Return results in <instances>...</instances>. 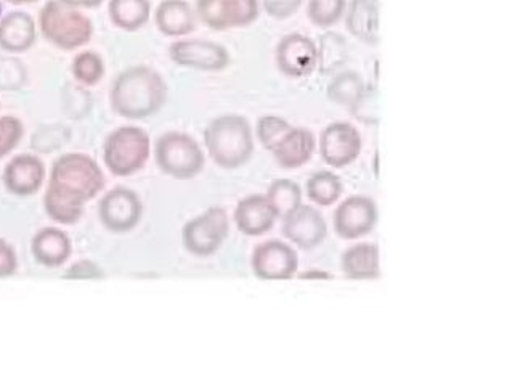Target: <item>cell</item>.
Returning a JSON list of instances; mask_svg holds the SVG:
<instances>
[{
    "label": "cell",
    "mask_w": 512,
    "mask_h": 384,
    "mask_svg": "<svg viewBox=\"0 0 512 384\" xmlns=\"http://www.w3.org/2000/svg\"><path fill=\"white\" fill-rule=\"evenodd\" d=\"M105 185V172L92 156L79 152L58 156L49 172L45 213L57 224H78L87 203L97 198Z\"/></svg>",
    "instance_id": "obj_1"
},
{
    "label": "cell",
    "mask_w": 512,
    "mask_h": 384,
    "mask_svg": "<svg viewBox=\"0 0 512 384\" xmlns=\"http://www.w3.org/2000/svg\"><path fill=\"white\" fill-rule=\"evenodd\" d=\"M169 97L163 74L147 65H135L114 78L110 103L116 115L132 121L151 118L161 111Z\"/></svg>",
    "instance_id": "obj_2"
},
{
    "label": "cell",
    "mask_w": 512,
    "mask_h": 384,
    "mask_svg": "<svg viewBox=\"0 0 512 384\" xmlns=\"http://www.w3.org/2000/svg\"><path fill=\"white\" fill-rule=\"evenodd\" d=\"M204 145L219 168L233 171L243 168L254 155V132L244 116H217L204 131Z\"/></svg>",
    "instance_id": "obj_3"
},
{
    "label": "cell",
    "mask_w": 512,
    "mask_h": 384,
    "mask_svg": "<svg viewBox=\"0 0 512 384\" xmlns=\"http://www.w3.org/2000/svg\"><path fill=\"white\" fill-rule=\"evenodd\" d=\"M37 29L45 41L65 52L82 49L95 34L94 21L61 0L45 2L37 18Z\"/></svg>",
    "instance_id": "obj_4"
},
{
    "label": "cell",
    "mask_w": 512,
    "mask_h": 384,
    "mask_svg": "<svg viewBox=\"0 0 512 384\" xmlns=\"http://www.w3.org/2000/svg\"><path fill=\"white\" fill-rule=\"evenodd\" d=\"M151 156V139L139 126L116 127L103 142V163L116 177H131L147 166Z\"/></svg>",
    "instance_id": "obj_5"
},
{
    "label": "cell",
    "mask_w": 512,
    "mask_h": 384,
    "mask_svg": "<svg viewBox=\"0 0 512 384\" xmlns=\"http://www.w3.org/2000/svg\"><path fill=\"white\" fill-rule=\"evenodd\" d=\"M155 160L166 176L190 180L203 171L206 155L200 143L190 134L169 131L156 140Z\"/></svg>",
    "instance_id": "obj_6"
},
{
    "label": "cell",
    "mask_w": 512,
    "mask_h": 384,
    "mask_svg": "<svg viewBox=\"0 0 512 384\" xmlns=\"http://www.w3.org/2000/svg\"><path fill=\"white\" fill-rule=\"evenodd\" d=\"M230 233V217L220 206H211L193 217L182 230L185 250L196 258H209L222 248Z\"/></svg>",
    "instance_id": "obj_7"
},
{
    "label": "cell",
    "mask_w": 512,
    "mask_h": 384,
    "mask_svg": "<svg viewBox=\"0 0 512 384\" xmlns=\"http://www.w3.org/2000/svg\"><path fill=\"white\" fill-rule=\"evenodd\" d=\"M196 17L212 31L248 28L261 15L259 0H196Z\"/></svg>",
    "instance_id": "obj_8"
},
{
    "label": "cell",
    "mask_w": 512,
    "mask_h": 384,
    "mask_svg": "<svg viewBox=\"0 0 512 384\" xmlns=\"http://www.w3.org/2000/svg\"><path fill=\"white\" fill-rule=\"evenodd\" d=\"M142 216V198L124 185L108 190L98 203L100 222L111 233L131 232L142 221Z\"/></svg>",
    "instance_id": "obj_9"
},
{
    "label": "cell",
    "mask_w": 512,
    "mask_h": 384,
    "mask_svg": "<svg viewBox=\"0 0 512 384\" xmlns=\"http://www.w3.org/2000/svg\"><path fill=\"white\" fill-rule=\"evenodd\" d=\"M169 58L180 68L206 73L224 71L232 62L224 45L206 39H180L172 42Z\"/></svg>",
    "instance_id": "obj_10"
},
{
    "label": "cell",
    "mask_w": 512,
    "mask_h": 384,
    "mask_svg": "<svg viewBox=\"0 0 512 384\" xmlns=\"http://www.w3.org/2000/svg\"><path fill=\"white\" fill-rule=\"evenodd\" d=\"M252 272L267 282L289 280L297 275L299 258L296 250L281 240H267L259 243L252 251Z\"/></svg>",
    "instance_id": "obj_11"
},
{
    "label": "cell",
    "mask_w": 512,
    "mask_h": 384,
    "mask_svg": "<svg viewBox=\"0 0 512 384\" xmlns=\"http://www.w3.org/2000/svg\"><path fill=\"white\" fill-rule=\"evenodd\" d=\"M362 135L354 124H330L320 135V155L328 166L334 169L347 168L357 161L362 153Z\"/></svg>",
    "instance_id": "obj_12"
},
{
    "label": "cell",
    "mask_w": 512,
    "mask_h": 384,
    "mask_svg": "<svg viewBox=\"0 0 512 384\" xmlns=\"http://www.w3.org/2000/svg\"><path fill=\"white\" fill-rule=\"evenodd\" d=\"M275 60L286 78H307L317 71V44L305 34H286L278 42Z\"/></svg>",
    "instance_id": "obj_13"
},
{
    "label": "cell",
    "mask_w": 512,
    "mask_h": 384,
    "mask_svg": "<svg viewBox=\"0 0 512 384\" xmlns=\"http://www.w3.org/2000/svg\"><path fill=\"white\" fill-rule=\"evenodd\" d=\"M45 179H47V169L44 161L31 153L13 156L2 172L5 190L18 198L33 197L41 192Z\"/></svg>",
    "instance_id": "obj_14"
},
{
    "label": "cell",
    "mask_w": 512,
    "mask_h": 384,
    "mask_svg": "<svg viewBox=\"0 0 512 384\" xmlns=\"http://www.w3.org/2000/svg\"><path fill=\"white\" fill-rule=\"evenodd\" d=\"M378 208L371 198L354 195L342 201L334 213V232L344 240H357L373 232Z\"/></svg>",
    "instance_id": "obj_15"
},
{
    "label": "cell",
    "mask_w": 512,
    "mask_h": 384,
    "mask_svg": "<svg viewBox=\"0 0 512 384\" xmlns=\"http://www.w3.org/2000/svg\"><path fill=\"white\" fill-rule=\"evenodd\" d=\"M281 232L301 250L310 251L325 242L328 225L317 208L301 205L283 217Z\"/></svg>",
    "instance_id": "obj_16"
},
{
    "label": "cell",
    "mask_w": 512,
    "mask_h": 384,
    "mask_svg": "<svg viewBox=\"0 0 512 384\" xmlns=\"http://www.w3.org/2000/svg\"><path fill=\"white\" fill-rule=\"evenodd\" d=\"M233 219L246 237H262L275 227L278 216L265 195H249L236 205Z\"/></svg>",
    "instance_id": "obj_17"
},
{
    "label": "cell",
    "mask_w": 512,
    "mask_h": 384,
    "mask_svg": "<svg viewBox=\"0 0 512 384\" xmlns=\"http://www.w3.org/2000/svg\"><path fill=\"white\" fill-rule=\"evenodd\" d=\"M37 41V21L28 12L13 10L0 18V49L7 54H25Z\"/></svg>",
    "instance_id": "obj_18"
},
{
    "label": "cell",
    "mask_w": 512,
    "mask_h": 384,
    "mask_svg": "<svg viewBox=\"0 0 512 384\" xmlns=\"http://www.w3.org/2000/svg\"><path fill=\"white\" fill-rule=\"evenodd\" d=\"M31 253L37 264L58 269L65 266L73 254V242L65 230L58 227H44L34 233L31 240Z\"/></svg>",
    "instance_id": "obj_19"
},
{
    "label": "cell",
    "mask_w": 512,
    "mask_h": 384,
    "mask_svg": "<svg viewBox=\"0 0 512 384\" xmlns=\"http://www.w3.org/2000/svg\"><path fill=\"white\" fill-rule=\"evenodd\" d=\"M315 135L305 127H291L285 137L273 148L272 155L280 168L286 171L302 168L315 153Z\"/></svg>",
    "instance_id": "obj_20"
},
{
    "label": "cell",
    "mask_w": 512,
    "mask_h": 384,
    "mask_svg": "<svg viewBox=\"0 0 512 384\" xmlns=\"http://www.w3.org/2000/svg\"><path fill=\"white\" fill-rule=\"evenodd\" d=\"M155 25L164 36L185 37L195 31L198 17L188 0H163L156 7Z\"/></svg>",
    "instance_id": "obj_21"
},
{
    "label": "cell",
    "mask_w": 512,
    "mask_h": 384,
    "mask_svg": "<svg viewBox=\"0 0 512 384\" xmlns=\"http://www.w3.org/2000/svg\"><path fill=\"white\" fill-rule=\"evenodd\" d=\"M346 28L363 44L379 42V0H350L346 7Z\"/></svg>",
    "instance_id": "obj_22"
},
{
    "label": "cell",
    "mask_w": 512,
    "mask_h": 384,
    "mask_svg": "<svg viewBox=\"0 0 512 384\" xmlns=\"http://www.w3.org/2000/svg\"><path fill=\"white\" fill-rule=\"evenodd\" d=\"M381 256L374 243H358L342 254V274L352 280H374L381 275Z\"/></svg>",
    "instance_id": "obj_23"
},
{
    "label": "cell",
    "mask_w": 512,
    "mask_h": 384,
    "mask_svg": "<svg viewBox=\"0 0 512 384\" xmlns=\"http://www.w3.org/2000/svg\"><path fill=\"white\" fill-rule=\"evenodd\" d=\"M108 17L116 28L126 33L140 31L150 21V0H110Z\"/></svg>",
    "instance_id": "obj_24"
},
{
    "label": "cell",
    "mask_w": 512,
    "mask_h": 384,
    "mask_svg": "<svg viewBox=\"0 0 512 384\" xmlns=\"http://www.w3.org/2000/svg\"><path fill=\"white\" fill-rule=\"evenodd\" d=\"M349 60V45L346 37L339 33L320 36L317 45V70L325 76H334Z\"/></svg>",
    "instance_id": "obj_25"
},
{
    "label": "cell",
    "mask_w": 512,
    "mask_h": 384,
    "mask_svg": "<svg viewBox=\"0 0 512 384\" xmlns=\"http://www.w3.org/2000/svg\"><path fill=\"white\" fill-rule=\"evenodd\" d=\"M305 190H307V197L313 205L328 208L341 198L344 184H342L341 177L336 176L334 172L318 171L307 180Z\"/></svg>",
    "instance_id": "obj_26"
},
{
    "label": "cell",
    "mask_w": 512,
    "mask_h": 384,
    "mask_svg": "<svg viewBox=\"0 0 512 384\" xmlns=\"http://www.w3.org/2000/svg\"><path fill=\"white\" fill-rule=\"evenodd\" d=\"M366 84L357 71L336 73L328 84V99L341 107L350 108L362 95Z\"/></svg>",
    "instance_id": "obj_27"
},
{
    "label": "cell",
    "mask_w": 512,
    "mask_h": 384,
    "mask_svg": "<svg viewBox=\"0 0 512 384\" xmlns=\"http://www.w3.org/2000/svg\"><path fill=\"white\" fill-rule=\"evenodd\" d=\"M71 73L81 86L94 87L105 78L106 66L102 55L94 50H82L71 63Z\"/></svg>",
    "instance_id": "obj_28"
},
{
    "label": "cell",
    "mask_w": 512,
    "mask_h": 384,
    "mask_svg": "<svg viewBox=\"0 0 512 384\" xmlns=\"http://www.w3.org/2000/svg\"><path fill=\"white\" fill-rule=\"evenodd\" d=\"M265 197L269 198L275 213L281 219L302 205V190L294 180H273Z\"/></svg>",
    "instance_id": "obj_29"
},
{
    "label": "cell",
    "mask_w": 512,
    "mask_h": 384,
    "mask_svg": "<svg viewBox=\"0 0 512 384\" xmlns=\"http://www.w3.org/2000/svg\"><path fill=\"white\" fill-rule=\"evenodd\" d=\"M347 0H310L307 17L318 28L336 25L346 13Z\"/></svg>",
    "instance_id": "obj_30"
},
{
    "label": "cell",
    "mask_w": 512,
    "mask_h": 384,
    "mask_svg": "<svg viewBox=\"0 0 512 384\" xmlns=\"http://www.w3.org/2000/svg\"><path fill=\"white\" fill-rule=\"evenodd\" d=\"M291 124L286 119L277 115H265L259 118L256 126L257 140L261 142L265 150L272 152L277 143L285 137L286 132L291 129Z\"/></svg>",
    "instance_id": "obj_31"
},
{
    "label": "cell",
    "mask_w": 512,
    "mask_h": 384,
    "mask_svg": "<svg viewBox=\"0 0 512 384\" xmlns=\"http://www.w3.org/2000/svg\"><path fill=\"white\" fill-rule=\"evenodd\" d=\"M25 137V124L17 116H0V161L12 155Z\"/></svg>",
    "instance_id": "obj_32"
},
{
    "label": "cell",
    "mask_w": 512,
    "mask_h": 384,
    "mask_svg": "<svg viewBox=\"0 0 512 384\" xmlns=\"http://www.w3.org/2000/svg\"><path fill=\"white\" fill-rule=\"evenodd\" d=\"M355 119L363 124H378L379 121V94L378 89L366 86L357 102L349 108Z\"/></svg>",
    "instance_id": "obj_33"
},
{
    "label": "cell",
    "mask_w": 512,
    "mask_h": 384,
    "mask_svg": "<svg viewBox=\"0 0 512 384\" xmlns=\"http://www.w3.org/2000/svg\"><path fill=\"white\" fill-rule=\"evenodd\" d=\"M63 278L68 280H98V278H105V272L102 267L98 266L97 262L90 261V259H81L71 264L65 270Z\"/></svg>",
    "instance_id": "obj_34"
},
{
    "label": "cell",
    "mask_w": 512,
    "mask_h": 384,
    "mask_svg": "<svg viewBox=\"0 0 512 384\" xmlns=\"http://www.w3.org/2000/svg\"><path fill=\"white\" fill-rule=\"evenodd\" d=\"M261 2L267 15L275 20L293 17L302 4V0H261Z\"/></svg>",
    "instance_id": "obj_35"
},
{
    "label": "cell",
    "mask_w": 512,
    "mask_h": 384,
    "mask_svg": "<svg viewBox=\"0 0 512 384\" xmlns=\"http://www.w3.org/2000/svg\"><path fill=\"white\" fill-rule=\"evenodd\" d=\"M18 272L17 251L12 243L0 238V278L12 277Z\"/></svg>",
    "instance_id": "obj_36"
},
{
    "label": "cell",
    "mask_w": 512,
    "mask_h": 384,
    "mask_svg": "<svg viewBox=\"0 0 512 384\" xmlns=\"http://www.w3.org/2000/svg\"><path fill=\"white\" fill-rule=\"evenodd\" d=\"M61 2L79 10L97 9L100 5L105 4V0H61Z\"/></svg>",
    "instance_id": "obj_37"
},
{
    "label": "cell",
    "mask_w": 512,
    "mask_h": 384,
    "mask_svg": "<svg viewBox=\"0 0 512 384\" xmlns=\"http://www.w3.org/2000/svg\"><path fill=\"white\" fill-rule=\"evenodd\" d=\"M297 277L302 278V280H333L334 275L326 272V270L310 269L297 274Z\"/></svg>",
    "instance_id": "obj_38"
},
{
    "label": "cell",
    "mask_w": 512,
    "mask_h": 384,
    "mask_svg": "<svg viewBox=\"0 0 512 384\" xmlns=\"http://www.w3.org/2000/svg\"><path fill=\"white\" fill-rule=\"evenodd\" d=\"M12 5H31L36 4L39 0H7Z\"/></svg>",
    "instance_id": "obj_39"
}]
</instances>
